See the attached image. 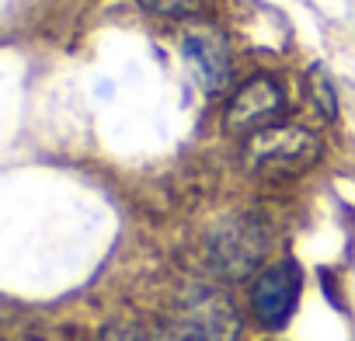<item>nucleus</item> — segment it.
<instances>
[{
    "label": "nucleus",
    "mask_w": 355,
    "mask_h": 341,
    "mask_svg": "<svg viewBox=\"0 0 355 341\" xmlns=\"http://www.w3.org/2000/svg\"><path fill=\"white\" fill-rule=\"evenodd\" d=\"M324 143L320 136L303 122H275L268 129H258L244 143V167L265 182H286L300 178L320 160Z\"/></svg>",
    "instance_id": "f257e3e1"
},
{
    "label": "nucleus",
    "mask_w": 355,
    "mask_h": 341,
    "mask_svg": "<svg viewBox=\"0 0 355 341\" xmlns=\"http://www.w3.org/2000/svg\"><path fill=\"white\" fill-rule=\"evenodd\" d=\"M241 313L220 289H196L153 341H237Z\"/></svg>",
    "instance_id": "f03ea898"
},
{
    "label": "nucleus",
    "mask_w": 355,
    "mask_h": 341,
    "mask_svg": "<svg viewBox=\"0 0 355 341\" xmlns=\"http://www.w3.org/2000/svg\"><path fill=\"white\" fill-rule=\"evenodd\" d=\"M268 230L254 216H227L206 244V261L220 279H244L261 268L268 254Z\"/></svg>",
    "instance_id": "7ed1b4c3"
},
{
    "label": "nucleus",
    "mask_w": 355,
    "mask_h": 341,
    "mask_svg": "<svg viewBox=\"0 0 355 341\" xmlns=\"http://www.w3.org/2000/svg\"><path fill=\"white\" fill-rule=\"evenodd\" d=\"M300 292H303V272L293 258L265 265L251 282V313H254V320L268 331H282L293 320L296 306H300Z\"/></svg>",
    "instance_id": "20e7f679"
},
{
    "label": "nucleus",
    "mask_w": 355,
    "mask_h": 341,
    "mask_svg": "<svg viewBox=\"0 0 355 341\" xmlns=\"http://www.w3.org/2000/svg\"><path fill=\"white\" fill-rule=\"evenodd\" d=\"M286 108H289L286 87L268 73H254L230 94L223 122H227L230 132H248L251 136L258 129H268V125L282 122Z\"/></svg>",
    "instance_id": "39448f33"
},
{
    "label": "nucleus",
    "mask_w": 355,
    "mask_h": 341,
    "mask_svg": "<svg viewBox=\"0 0 355 341\" xmlns=\"http://www.w3.org/2000/svg\"><path fill=\"white\" fill-rule=\"evenodd\" d=\"M182 53L199 80V87L206 94H220L230 87L234 80V56H230V46L220 32L213 28H192L185 39H182Z\"/></svg>",
    "instance_id": "423d86ee"
},
{
    "label": "nucleus",
    "mask_w": 355,
    "mask_h": 341,
    "mask_svg": "<svg viewBox=\"0 0 355 341\" xmlns=\"http://www.w3.org/2000/svg\"><path fill=\"white\" fill-rule=\"evenodd\" d=\"M306 101H310V108L317 112L320 122H334V115H338V94H334L331 77L320 67H313L306 73Z\"/></svg>",
    "instance_id": "0eeeda50"
},
{
    "label": "nucleus",
    "mask_w": 355,
    "mask_h": 341,
    "mask_svg": "<svg viewBox=\"0 0 355 341\" xmlns=\"http://www.w3.org/2000/svg\"><path fill=\"white\" fill-rule=\"evenodd\" d=\"M139 8L167 21H189L202 11V0H139Z\"/></svg>",
    "instance_id": "6e6552de"
},
{
    "label": "nucleus",
    "mask_w": 355,
    "mask_h": 341,
    "mask_svg": "<svg viewBox=\"0 0 355 341\" xmlns=\"http://www.w3.org/2000/svg\"><path fill=\"white\" fill-rule=\"evenodd\" d=\"M98 341H153V338L139 324H132V320H115V324H105L101 327Z\"/></svg>",
    "instance_id": "1a4fd4ad"
}]
</instances>
